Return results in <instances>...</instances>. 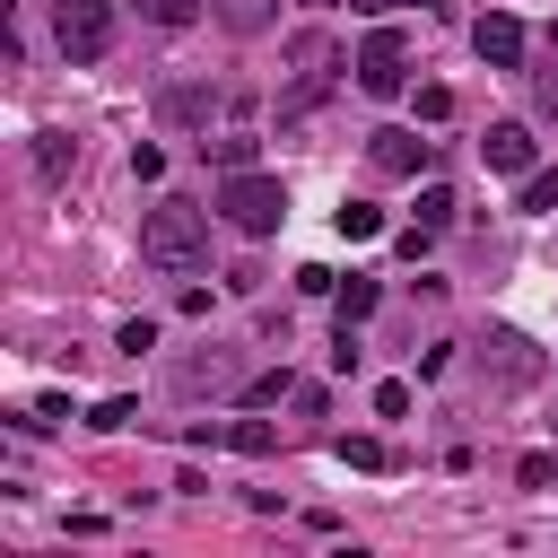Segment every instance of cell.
Instances as JSON below:
<instances>
[{"label": "cell", "mask_w": 558, "mask_h": 558, "mask_svg": "<svg viewBox=\"0 0 558 558\" xmlns=\"http://www.w3.org/2000/svg\"><path fill=\"white\" fill-rule=\"evenodd\" d=\"M140 262L166 270V279H192V270L209 262V218H201L192 201H157V209L140 218Z\"/></svg>", "instance_id": "6da1fadb"}, {"label": "cell", "mask_w": 558, "mask_h": 558, "mask_svg": "<svg viewBox=\"0 0 558 558\" xmlns=\"http://www.w3.org/2000/svg\"><path fill=\"white\" fill-rule=\"evenodd\" d=\"M218 209H227L235 235H279V218H288V183L262 174V166H244V174L218 183Z\"/></svg>", "instance_id": "7a4b0ae2"}, {"label": "cell", "mask_w": 558, "mask_h": 558, "mask_svg": "<svg viewBox=\"0 0 558 558\" xmlns=\"http://www.w3.org/2000/svg\"><path fill=\"white\" fill-rule=\"evenodd\" d=\"M52 44H61V61H105L113 0H52Z\"/></svg>", "instance_id": "3957f363"}, {"label": "cell", "mask_w": 558, "mask_h": 558, "mask_svg": "<svg viewBox=\"0 0 558 558\" xmlns=\"http://www.w3.org/2000/svg\"><path fill=\"white\" fill-rule=\"evenodd\" d=\"M401 78H410V70H401V26H375V35L357 44V87H366V96H401Z\"/></svg>", "instance_id": "277c9868"}, {"label": "cell", "mask_w": 558, "mask_h": 558, "mask_svg": "<svg viewBox=\"0 0 558 558\" xmlns=\"http://www.w3.org/2000/svg\"><path fill=\"white\" fill-rule=\"evenodd\" d=\"M471 52H480V61H497V70H514V61H523V17L488 9V17L471 26Z\"/></svg>", "instance_id": "5b68a950"}, {"label": "cell", "mask_w": 558, "mask_h": 558, "mask_svg": "<svg viewBox=\"0 0 558 558\" xmlns=\"http://www.w3.org/2000/svg\"><path fill=\"white\" fill-rule=\"evenodd\" d=\"M366 157H375L384 174H418V166H427L436 148H427L418 131H375V140H366Z\"/></svg>", "instance_id": "8992f818"}, {"label": "cell", "mask_w": 558, "mask_h": 558, "mask_svg": "<svg viewBox=\"0 0 558 558\" xmlns=\"http://www.w3.org/2000/svg\"><path fill=\"white\" fill-rule=\"evenodd\" d=\"M480 157H488L497 174H532V131H523V122H488Z\"/></svg>", "instance_id": "52a82bcc"}, {"label": "cell", "mask_w": 558, "mask_h": 558, "mask_svg": "<svg viewBox=\"0 0 558 558\" xmlns=\"http://www.w3.org/2000/svg\"><path fill=\"white\" fill-rule=\"evenodd\" d=\"M70 166H78V140L70 131H35V174L44 183H70Z\"/></svg>", "instance_id": "ba28073f"}, {"label": "cell", "mask_w": 558, "mask_h": 558, "mask_svg": "<svg viewBox=\"0 0 558 558\" xmlns=\"http://www.w3.org/2000/svg\"><path fill=\"white\" fill-rule=\"evenodd\" d=\"M201 157H209L218 174H244V166L262 157V140H253V131H218V140H201Z\"/></svg>", "instance_id": "9c48e42d"}, {"label": "cell", "mask_w": 558, "mask_h": 558, "mask_svg": "<svg viewBox=\"0 0 558 558\" xmlns=\"http://www.w3.org/2000/svg\"><path fill=\"white\" fill-rule=\"evenodd\" d=\"M514 209H523V218H549V209H558V166H532L523 192H514Z\"/></svg>", "instance_id": "30bf717a"}, {"label": "cell", "mask_w": 558, "mask_h": 558, "mask_svg": "<svg viewBox=\"0 0 558 558\" xmlns=\"http://www.w3.org/2000/svg\"><path fill=\"white\" fill-rule=\"evenodd\" d=\"M270 17H279V0H218V26L227 35H262Z\"/></svg>", "instance_id": "8fae6325"}, {"label": "cell", "mask_w": 558, "mask_h": 558, "mask_svg": "<svg viewBox=\"0 0 558 558\" xmlns=\"http://www.w3.org/2000/svg\"><path fill=\"white\" fill-rule=\"evenodd\" d=\"M488 349H497V366H506V384H532V375H541V357H532V340H514V331H497Z\"/></svg>", "instance_id": "7c38bea8"}, {"label": "cell", "mask_w": 558, "mask_h": 558, "mask_svg": "<svg viewBox=\"0 0 558 558\" xmlns=\"http://www.w3.org/2000/svg\"><path fill=\"white\" fill-rule=\"evenodd\" d=\"M218 384H235V357H227V349H209V357L183 366V392H218Z\"/></svg>", "instance_id": "4fadbf2b"}, {"label": "cell", "mask_w": 558, "mask_h": 558, "mask_svg": "<svg viewBox=\"0 0 558 558\" xmlns=\"http://www.w3.org/2000/svg\"><path fill=\"white\" fill-rule=\"evenodd\" d=\"M340 235H349V244H375V235H384V209H375V201H340Z\"/></svg>", "instance_id": "5bb4252c"}, {"label": "cell", "mask_w": 558, "mask_h": 558, "mask_svg": "<svg viewBox=\"0 0 558 558\" xmlns=\"http://www.w3.org/2000/svg\"><path fill=\"white\" fill-rule=\"evenodd\" d=\"M227 445H235L244 462H262V453L279 445V427H270V418H235V427H227Z\"/></svg>", "instance_id": "9a60e30c"}, {"label": "cell", "mask_w": 558, "mask_h": 558, "mask_svg": "<svg viewBox=\"0 0 558 558\" xmlns=\"http://www.w3.org/2000/svg\"><path fill=\"white\" fill-rule=\"evenodd\" d=\"M340 462H349V471H392V445H375V436H340Z\"/></svg>", "instance_id": "2e32d148"}, {"label": "cell", "mask_w": 558, "mask_h": 558, "mask_svg": "<svg viewBox=\"0 0 558 558\" xmlns=\"http://www.w3.org/2000/svg\"><path fill=\"white\" fill-rule=\"evenodd\" d=\"M166 122H209V96L201 87H166Z\"/></svg>", "instance_id": "e0dca14e"}, {"label": "cell", "mask_w": 558, "mask_h": 558, "mask_svg": "<svg viewBox=\"0 0 558 558\" xmlns=\"http://www.w3.org/2000/svg\"><path fill=\"white\" fill-rule=\"evenodd\" d=\"M418 227H427V235H436V227H453V192H445V183H427V192H418Z\"/></svg>", "instance_id": "ac0fdd59"}, {"label": "cell", "mask_w": 558, "mask_h": 558, "mask_svg": "<svg viewBox=\"0 0 558 558\" xmlns=\"http://www.w3.org/2000/svg\"><path fill=\"white\" fill-rule=\"evenodd\" d=\"M244 401H296V375H288V366H270V375H253V384H244Z\"/></svg>", "instance_id": "d6986e66"}, {"label": "cell", "mask_w": 558, "mask_h": 558, "mask_svg": "<svg viewBox=\"0 0 558 558\" xmlns=\"http://www.w3.org/2000/svg\"><path fill=\"white\" fill-rule=\"evenodd\" d=\"M131 418H140V401H131V392H113V401H96V410H87V427H105V436H113V427H131Z\"/></svg>", "instance_id": "ffe728a7"}, {"label": "cell", "mask_w": 558, "mask_h": 558, "mask_svg": "<svg viewBox=\"0 0 558 558\" xmlns=\"http://www.w3.org/2000/svg\"><path fill=\"white\" fill-rule=\"evenodd\" d=\"M366 314H375V279H349L340 288V323H366Z\"/></svg>", "instance_id": "44dd1931"}, {"label": "cell", "mask_w": 558, "mask_h": 558, "mask_svg": "<svg viewBox=\"0 0 558 558\" xmlns=\"http://www.w3.org/2000/svg\"><path fill=\"white\" fill-rule=\"evenodd\" d=\"M453 113V87H418V122H445Z\"/></svg>", "instance_id": "7402d4cb"}, {"label": "cell", "mask_w": 558, "mask_h": 558, "mask_svg": "<svg viewBox=\"0 0 558 558\" xmlns=\"http://www.w3.org/2000/svg\"><path fill=\"white\" fill-rule=\"evenodd\" d=\"M131 174H140V183H157V174H166V148H148V140H140V148H131Z\"/></svg>", "instance_id": "603a6c76"}, {"label": "cell", "mask_w": 558, "mask_h": 558, "mask_svg": "<svg viewBox=\"0 0 558 558\" xmlns=\"http://www.w3.org/2000/svg\"><path fill=\"white\" fill-rule=\"evenodd\" d=\"M375 410L384 418H410V384H375Z\"/></svg>", "instance_id": "cb8c5ba5"}, {"label": "cell", "mask_w": 558, "mask_h": 558, "mask_svg": "<svg viewBox=\"0 0 558 558\" xmlns=\"http://www.w3.org/2000/svg\"><path fill=\"white\" fill-rule=\"evenodd\" d=\"M148 17H157V26H192L201 9H192V0H148Z\"/></svg>", "instance_id": "d4e9b609"}, {"label": "cell", "mask_w": 558, "mask_h": 558, "mask_svg": "<svg viewBox=\"0 0 558 558\" xmlns=\"http://www.w3.org/2000/svg\"><path fill=\"white\" fill-rule=\"evenodd\" d=\"M532 96H541V113L558 122V70H541V78H532Z\"/></svg>", "instance_id": "484cf974"}, {"label": "cell", "mask_w": 558, "mask_h": 558, "mask_svg": "<svg viewBox=\"0 0 558 558\" xmlns=\"http://www.w3.org/2000/svg\"><path fill=\"white\" fill-rule=\"evenodd\" d=\"M357 9H366V17H392V9H410V0H357Z\"/></svg>", "instance_id": "4316f807"}, {"label": "cell", "mask_w": 558, "mask_h": 558, "mask_svg": "<svg viewBox=\"0 0 558 558\" xmlns=\"http://www.w3.org/2000/svg\"><path fill=\"white\" fill-rule=\"evenodd\" d=\"M549 52H558V26H549Z\"/></svg>", "instance_id": "83f0119b"}]
</instances>
